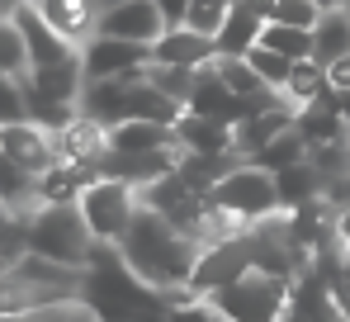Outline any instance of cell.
<instances>
[{"instance_id":"1","label":"cell","mask_w":350,"mask_h":322,"mask_svg":"<svg viewBox=\"0 0 350 322\" xmlns=\"http://www.w3.org/2000/svg\"><path fill=\"white\" fill-rule=\"evenodd\" d=\"M118 256L133 266L137 280H147L152 289L171 294V289H180V284H189V270H194V256H199V242L185 237V232H180L175 223H166L157 209L137 204L128 232L118 237Z\"/></svg>"},{"instance_id":"2","label":"cell","mask_w":350,"mask_h":322,"mask_svg":"<svg viewBox=\"0 0 350 322\" xmlns=\"http://www.w3.org/2000/svg\"><path fill=\"white\" fill-rule=\"evenodd\" d=\"M81 299L90 304V313L105 322L114 318H166L171 299L161 289H152L147 280H137L133 266L118 256V242H95L90 261L81 266Z\"/></svg>"},{"instance_id":"3","label":"cell","mask_w":350,"mask_h":322,"mask_svg":"<svg viewBox=\"0 0 350 322\" xmlns=\"http://www.w3.org/2000/svg\"><path fill=\"white\" fill-rule=\"evenodd\" d=\"M24 247L38 251V256H53L62 266H85L90 261V247H95V232L85 227L81 204H33L24 218Z\"/></svg>"},{"instance_id":"4","label":"cell","mask_w":350,"mask_h":322,"mask_svg":"<svg viewBox=\"0 0 350 322\" xmlns=\"http://www.w3.org/2000/svg\"><path fill=\"white\" fill-rule=\"evenodd\" d=\"M284 299H289V280L265 275V270H246L232 284L208 294L218 318H228V322H275V318H284Z\"/></svg>"},{"instance_id":"5","label":"cell","mask_w":350,"mask_h":322,"mask_svg":"<svg viewBox=\"0 0 350 322\" xmlns=\"http://www.w3.org/2000/svg\"><path fill=\"white\" fill-rule=\"evenodd\" d=\"M208 199H213L218 209H228L232 218H241V223H256V218L280 209L275 175H270L265 166H256V161H237L232 171L208 190Z\"/></svg>"},{"instance_id":"6","label":"cell","mask_w":350,"mask_h":322,"mask_svg":"<svg viewBox=\"0 0 350 322\" xmlns=\"http://www.w3.org/2000/svg\"><path fill=\"white\" fill-rule=\"evenodd\" d=\"M137 190L128 180H114V175H100L85 185L81 195V214H85V227L95 232V242H118L128 232V223L137 214Z\"/></svg>"},{"instance_id":"7","label":"cell","mask_w":350,"mask_h":322,"mask_svg":"<svg viewBox=\"0 0 350 322\" xmlns=\"http://www.w3.org/2000/svg\"><path fill=\"white\" fill-rule=\"evenodd\" d=\"M152 62L147 43H128V38H109V34H90L81 43V71L85 81H114V76H137Z\"/></svg>"},{"instance_id":"8","label":"cell","mask_w":350,"mask_h":322,"mask_svg":"<svg viewBox=\"0 0 350 322\" xmlns=\"http://www.w3.org/2000/svg\"><path fill=\"white\" fill-rule=\"evenodd\" d=\"M95 34H109V38H128V43H157L166 34V14L157 10V0H118L100 10V24Z\"/></svg>"},{"instance_id":"9","label":"cell","mask_w":350,"mask_h":322,"mask_svg":"<svg viewBox=\"0 0 350 322\" xmlns=\"http://www.w3.org/2000/svg\"><path fill=\"white\" fill-rule=\"evenodd\" d=\"M185 109H189V114H204V119H223V123H237V119L256 114L251 100H241V95L228 90V81L218 76V66H213V62L194 71V90H189Z\"/></svg>"},{"instance_id":"10","label":"cell","mask_w":350,"mask_h":322,"mask_svg":"<svg viewBox=\"0 0 350 322\" xmlns=\"http://www.w3.org/2000/svg\"><path fill=\"white\" fill-rule=\"evenodd\" d=\"M284 318L289 322H332L341 318L336 299H332V284L317 275V270H298L289 280V299H284Z\"/></svg>"},{"instance_id":"11","label":"cell","mask_w":350,"mask_h":322,"mask_svg":"<svg viewBox=\"0 0 350 322\" xmlns=\"http://www.w3.org/2000/svg\"><path fill=\"white\" fill-rule=\"evenodd\" d=\"M90 180H100V166H95V161L57 157L38 180H33V195H38V204H81V195H85Z\"/></svg>"},{"instance_id":"12","label":"cell","mask_w":350,"mask_h":322,"mask_svg":"<svg viewBox=\"0 0 350 322\" xmlns=\"http://www.w3.org/2000/svg\"><path fill=\"white\" fill-rule=\"evenodd\" d=\"M0 152H10V157L19 161L24 171H33V175H43V171L57 161L53 133H48V128H38V123H29V119H19V123H5V128H0Z\"/></svg>"},{"instance_id":"13","label":"cell","mask_w":350,"mask_h":322,"mask_svg":"<svg viewBox=\"0 0 350 322\" xmlns=\"http://www.w3.org/2000/svg\"><path fill=\"white\" fill-rule=\"evenodd\" d=\"M14 24H19V34H24V53H29V66H48V62H66V57H76L81 48L71 43V38H62L57 29L33 10V5H24L19 14H14Z\"/></svg>"},{"instance_id":"14","label":"cell","mask_w":350,"mask_h":322,"mask_svg":"<svg viewBox=\"0 0 350 322\" xmlns=\"http://www.w3.org/2000/svg\"><path fill=\"white\" fill-rule=\"evenodd\" d=\"M218 57V43L189 24H166V34L152 43V62H171V66H208Z\"/></svg>"},{"instance_id":"15","label":"cell","mask_w":350,"mask_h":322,"mask_svg":"<svg viewBox=\"0 0 350 322\" xmlns=\"http://www.w3.org/2000/svg\"><path fill=\"white\" fill-rule=\"evenodd\" d=\"M33 10L57 29L62 38H71L76 48L95 34L100 24V0H33Z\"/></svg>"},{"instance_id":"16","label":"cell","mask_w":350,"mask_h":322,"mask_svg":"<svg viewBox=\"0 0 350 322\" xmlns=\"http://www.w3.org/2000/svg\"><path fill=\"white\" fill-rule=\"evenodd\" d=\"M24 90L33 95H48V100H81V86H85V71H81V53L66 57V62H48V66H29L24 76Z\"/></svg>"},{"instance_id":"17","label":"cell","mask_w":350,"mask_h":322,"mask_svg":"<svg viewBox=\"0 0 350 322\" xmlns=\"http://www.w3.org/2000/svg\"><path fill=\"white\" fill-rule=\"evenodd\" d=\"M175 143H180V152H237L232 123L204 119V114H189V109L175 119Z\"/></svg>"},{"instance_id":"18","label":"cell","mask_w":350,"mask_h":322,"mask_svg":"<svg viewBox=\"0 0 350 322\" xmlns=\"http://www.w3.org/2000/svg\"><path fill=\"white\" fill-rule=\"evenodd\" d=\"M53 147H57V157H66V161H95L109 147V128L95 123V119H85V114H76L62 133H53Z\"/></svg>"},{"instance_id":"19","label":"cell","mask_w":350,"mask_h":322,"mask_svg":"<svg viewBox=\"0 0 350 322\" xmlns=\"http://www.w3.org/2000/svg\"><path fill=\"white\" fill-rule=\"evenodd\" d=\"M260 29H265V19H260L256 10H246L241 0H232V10H228L223 29L213 34V43H218V53H223V57H246V53H251V43H260Z\"/></svg>"},{"instance_id":"20","label":"cell","mask_w":350,"mask_h":322,"mask_svg":"<svg viewBox=\"0 0 350 322\" xmlns=\"http://www.w3.org/2000/svg\"><path fill=\"white\" fill-rule=\"evenodd\" d=\"M275 195H280V209H298V204L327 195V185H322L317 166L303 157V161H293V166H284V171H275Z\"/></svg>"},{"instance_id":"21","label":"cell","mask_w":350,"mask_h":322,"mask_svg":"<svg viewBox=\"0 0 350 322\" xmlns=\"http://www.w3.org/2000/svg\"><path fill=\"white\" fill-rule=\"evenodd\" d=\"M341 53H350V14H346V5H332L312 24V57L327 66V62H336Z\"/></svg>"},{"instance_id":"22","label":"cell","mask_w":350,"mask_h":322,"mask_svg":"<svg viewBox=\"0 0 350 322\" xmlns=\"http://www.w3.org/2000/svg\"><path fill=\"white\" fill-rule=\"evenodd\" d=\"M33 180H38L33 171H24L10 152H0V209H10V214H29V209L38 204Z\"/></svg>"},{"instance_id":"23","label":"cell","mask_w":350,"mask_h":322,"mask_svg":"<svg viewBox=\"0 0 350 322\" xmlns=\"http://www.w3.org/2000/svg\"><path fill=\"white\" fill-rule=\"evenodd\" d=\"M332 86H327V66L317 62V57H298L289 66V81H284V100H289L293 109L298 105H308V100H317V95H327Z\"/></svg>"},{"instance_id":"24","label":"cell","mask_w":350,"mask_h":322,"mask_svg":"<svg viewBox=\"0 0 350 322\" xmlns=\"http://www.w3.org/2000/svg\"><path fill=\"white\" fill-rule=\"evenodd\" d=\"M303 157H308V143H303V133L289 123L284 133H275V138H270V143H265L251 161H256V166H265V171L275 175V171H284V166H293V161H303Z\"/></svg>"},{"instance_id":"25","label":"cell","mask_w":350,"mask_h":322,"mask_svg":"<svg viewBox=\"0 0 350 322\" xmlns=\"http://www.w3.org/2000/svg\"><path fill=\"white\" fill-rule=\"evenodd\" d=\"M24 109H29V123H38V128H48V133H62L81 105L76 100H48V95H33V90H24Z\"/></svg>"},{"instance_id":"26","label":"cell","mask_w":350,"mask_h":322,"mask_svg":"<svg viewBox=\"0 0 350 322\" xmlns=\"http://www.w3.org/2000/svg\"><path fill=\"white\" fill-rule=\"evenodd\" d=\"M260 43H265V48H275V53H284L289 62H298V57H312V29H298V24H275V19H265Z\"/></svg>"},{"instance_id":"27","label":"cell","mask_w":350,"mask_h":322,"mask_svg":"<svg viewBox=\"0 0 350 322\" xmlns=\"http://www.w3.org/2000/svg\"><path fill=\"white\" fill-rule=\"evenodd\" d=\"M194 71L199 66H171V62H147V81L161 90V95H171L175 105H185L189 100V90H194Z\"/></svg>"},{"instance_id":"28","label":"cell","mask_w":350,"mask_h":322,"mask_svg":"<svg viewBox=\"0 0 350 322\" xmlns=\"http://www.w3.org/2000/svg\"><path fill=\"white\" fill-rule=\"evenodd\" d=\"M246 62H251V71L265 81V86H275V90H284V81H289V57L275 53V48H265V43H251V53H246Z\"/></svg>"},{"instance_id":"29","label":"cell","mask_w":350,"mask_h":322,"mask_svg":"<svg viewBox=\"0 0 350 322\" xmlns=\"http://www.w3.org/2000/svg\"><path fill=\"white\" fill-rule=\"evenodd\" d=\"M0 71H5V76H24V71H29L24 34H19L14 19H0Z\"/></svg>"},{"instance_id":"30","label":"cell","mask_w":350,"mask_h":322,"mask_svg":"<svg viewBox=\"0 0 350 322\" xmlns=\"http://www.w3.org/2000/svg\"><path fill=\"white\" fill-rule=\"evenodd\" d=\"M228 10H232V0H189L180 24H189V29H199V34H208V38H213V34L223 29Z\"/></svg>"},{"instance_id":"31","label":"cell","mask_w":350,"mask_h":322,"mask_svg":"<svg viewBox=\"0 0 350 322\" xmlns=\"http://www.w3.org/2000/svg\"><path fill=\"white\" fill-rule=\"evenodd\" d=\"M317 5L312 0H270V14L265 19H275V24H298V29H312L317 24Z\"/></svg>"},{"instance_id":"32","label":"cell","mask_w":350,"mask_h":322,"mask_svg":"<svg viewBox=\"0 0 350 322\" xmlns=\"http://www.w3.org/2000/svg\"><path fill=\"white\" fill-rule=\"evenodd\" d=\"M19 119H29V109H24V81L0 71V128L19 123Z\"/></svg>"},{"instance_id":"33","label":"cell","mask_w":350,"mask_h":322,"mask_svg":"<svg viewBox=\"0 0 350 322\" xmlns=\"http://www.w3.org/2000/svg\"><path fill=\"white\" fill-rule=\"evenodd\" d=\"M327 86H332V90H350V53H341L336 62H327Z\"/></svg>"},{"instance_id":"34","label":"cell","mask_w":350,"mask_h":322,"mask_svg":"<svg viewBox=\"0 0 350 322\" xmlns=\"http://www.w3.org/2000/svg\"><path fill=\"white\" fill-rule=\"evenodd\" d=\"M185 5H189V0H157V10L166 14V24H180V19H185Z\"/></svg>"},{"instance_id":"35","label":"cell","mask_w":350,"mask_h":322,"mask_svg":"<svg viewBox=\"0 0 350 322\" xmlns=\"http://www.w3.org/2000/svg\"><path fill=\"white\" fill-rule=\"evenodd\" d=\"M336 242H350V199L336 209Z\"/></svg>"},{"instance_id":"36","label":"cell","mask_w":350,"mask_h":322,"mask_svg":"<svg viewBox=\"0 0 350 322\" xmlns=\"http://www.w3.org/2000/svg\"><path fill=\"white\" fill-rule=\"evenodd\" d=\"M24 5H33V0H0V19H14Z\"/></svg>"},{"instance_id":"37","label":"cell","mask_w":350,"mask_h":322,"mask_svg":"<svg viewBox=\"0 0 350 322\" xmlns=\"http://www.w3.org/2000/svg\"><path fill=\"white\" fill-rule=\"evenodd\" d=\"M336 109H341V119H346V128H350V90H336Z\"/></svg>"},{"instance_id":"38","label":"cell","mask_w":350,"mask_h":322,"mask_svg":"<svg viewBox=\"0 0 350 322\" xmlns=\"http://www.w3.org/2000/svg\"><path fill=\"white\" fill-rule=\"evenodd\" d=\"M341 261H346V270H350V242H341Z\"/></svg>"},{"instance_id":"39","label":"cell","mask_w":350,"mask_h":322,"mask_svg":"<svg viewBox=\"0 0 350 322\" xmlns=\"http://www.w3.org/2000/svg\"><path fill=\"white\" fill-rule=\"evenodd\" d=\"M312 5H317V10H332V5H341V0H312Z\"/></svg>"},{"instance_id":"40","label":"cell","mask_w":350,"mask_h":322,"mask_svg":"<svg viewBox=\"0 0 350 322\" xmlns=\"http://www.w3.org/2000/svg\"><path fill=\"white\" fill-rule=\"evenodd\" d=\"M105 5H118V0H100V10H105Z\"/></svg>"},{"instance_id":"41","label":"cell","mask_w":350,"mask_h":322,"mask_svg":"<svg viewBox=\"0 0 350 322\" xmlns=\"http://www.w3.org/2000/svg\"><path fill=\"white\" fill-rule=\"evenodd\" d=\"M341 5H346V14H350V0H341Z\"/></svg>"}]
</instances>
